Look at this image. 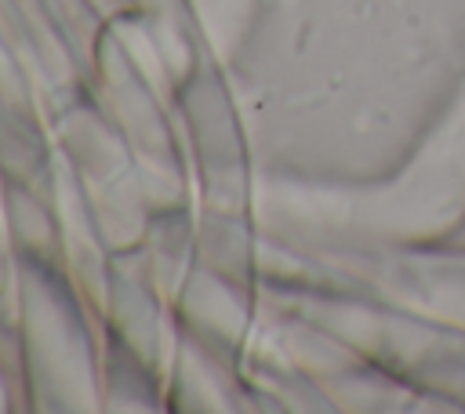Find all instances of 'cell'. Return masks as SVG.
Wrapping results in <instances>:
<instances>
[{
    "label": "cell",
    "instance_id": "2",
    "mask_svg": "<svg viewBox=\"0 0 465 414\" xmlns=\"http://www.w3.org/2000/svg\"><path fill=\"white\" fill-rule=\"evenodd\" d=\"M392 287L414 312L465 330V251L403 254L392 265Z\"/></svg>",
    "mask_w": 465,
    "mask_h": 414
},
{
    "label": "cell",
    "instance_id": "1",
    "mask_svg": "<svg viewBox=\"0 0 465 414\" xmlns=\"http://www.w3.org/2000/svg\"><path fill=\"white\" fill-rule=\"evenodd\" d=\"M363 222L403 243H440L465 222V73L400 178L367 200Z\"/></svg>",
    "mask_w": 465,
    "mask_h": 414
}]
</instances>
